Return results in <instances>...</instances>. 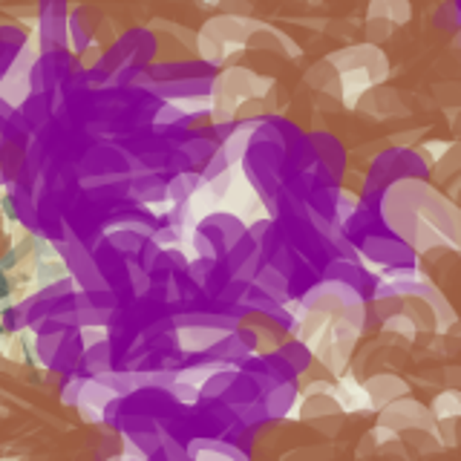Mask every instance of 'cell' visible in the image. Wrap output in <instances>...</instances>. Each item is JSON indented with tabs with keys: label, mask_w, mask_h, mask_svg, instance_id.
I'll return each instance as SVG.
<instances>
[{
	"label": "cell",
	"mask_w": 461,
	"mask_h": 461,
	"mask_svg": "<svg viewBox=\"0 0 461 461\" xmlns=\"http://www.w3.org/2000/svg\"><path fill=\"white\" fill-rule=\"evenodd\" d=\"M86 381H90V378H81V375H67L64 386H61V403H67V407H78Z\"/></svg>",
	"instance_id": "cell-20"
},
{
	"label": "cell",
	"mask_w": 461,
	"mask_h": 461,
	"mask_svg": "<svg viewBox=\"0 0 461 461\" xmlns=\"http://www.w3.org/2000/svg\"><path fill=\"white\" fill-rule=\"evenodd\" d=\"M254 355V349L240 338V331H228V335L208 352L211 360H222V364H245Z\"/></svg>",
	"instance_id": "cell-6"
},
{
	"label": "cell",
	"mask_w": 461,
	"mask_h": 461,
	"mask_svg": "<svg viewBox=\"0 0 461 461\" xmlns=\"http://www.w3.org/2000/svg\"><path fill=\"white\" fill-rule=\"evenodd\" d=\"M378 438H375V429H369L364 438H360V444H357V458H366V456H372L375 450H378Z\"/></svg>",
	"instance_id": "cell-23"
},
{
	"label": "cell",
	"mask_w": 461,
	"mask_h": 461,
	"mask_svg": "<svg viewBox=\"0 0 461 461\" xmlns=\"http://www.w3.org/2000/svg\"><path fill=\"white\" fill-rule=\"evenodd\" d=\"M444 381L453 389H461V366H447L444 369Z\"/></svg>",
	"instance_id": "cell-24"
},
{
	"label": "cell",
	"mask_w": 461,
	"mask_h": 461,
	"mask_svg": "<svg viewBox=\"0 0 461 461\" xmlns=\"http://www.w3.org/2000/svg\"><path fill=\"white\" fill-rule=\"evenodd\" d=\"M280 352L285 355L288 364L294 366L297 375H306L314 366V355L309 349V343H303V340H283L280 343Z\"/></svg>",
	"instance_id": "cell-15"
},
{
	"label": "cell",
	"mask_w": 461,
	"mask_h": 461,
	"mask_svg": "<svg viewBox=\"0 0 461 461\" xmlns=\"http://www.w3.org/2000/svg\"><path fill=\"white\" fill-rule=\"evenodd\" d=\"M263 398V389H259V384L251 378V375H245L242 369H240V375H237V381L230 384V389H228V395L222 398L228 407H245V403H254V401H259Z\"/></svg>",
	"instance_id": "cell-10"
},
{
	"label": "cell",
	"mask_w": 461,
	"mask_h": 461,
	"mask_svg": "<svg viewBox=\"0 0 461 461\" xmlns=\"http://www.w3.org/2000/svg\"><path fill=\"white\" fill-rule=\"evenodd\" d=\"M202 185H205V176H202V173H196V170L179 173V176L167 179V196L173 205H182V202L191 199Z\"/></svg>",
	"instance_id": "cell-11"
},
{
	"label": "cell",
	"mask_w": 461,
	"mask_h": 461,
	"mask_svg": "<svg viewBox=\"0 0 461 461\" xmlns=\"http://www.w3.org/2000/svg\"><path fill=\"white\" fill-rule=\"evenodd\" d=\"M312 427L317 429V432H323V436H338V432L343 429V412H338V415H326V418H317V421H312Z\"/></svg>",
	"instance_id": "cell-22"
},
{
	"label": "cell",
	"mask_w": 461,
	"mask_h": 461,
	"mask_svg": "<svg viewBox=\"0 0 461 461\" xmlns=\"http://www.w3.org/2000/svg\"><path fill=\"white\" fill-rule=\"evenodd\" d=\"M436 436L444 447H458L461 444V424L458 418H444L436 427Z\"/></svg>",
	"instance_id": "cell-21"
},
{
	"label": "cell",
	"mask_w": 461,
	"mask_h": 461,
	"mask_svg": "<svg viewBox=\"0 0 461 461\" xmlns=\"http://www.w3.org/2000/svg\"><path fill=\"white\" fill-rule=\"evenodd\" d=\"M115 398H119V395H115L110 386H104L98 378H90V381H86V386H84L81 403H78L84 421H101L104 412H107V407Z\"/></svg>",
	"instance_id": "cell-3"
},
{
	"label": "cell",
	"mask_w": 461,
	"mask_h": 461,
	"mask_svg": "<svg viewBox=\"0 0 461 461\" xmlns=\"http://www.w3.org/2000/svg\"><path fill=\"white\" fill-rule=\"evenodd\" d=\"M110 245L115 251H122L127 259H139L141 249H144V242H148L150 237H141L139 230H130V228H115L107 234Z\"/></svg>",
	"instance_id": "cell-13"
},
{
	"label": "cell",
	"mask_w": 461,
	"mask_h": 461,
	"mask_svg": "<svg viewBox=\"0 0 461 461\" xmlns=\"http://www.w3.org/2000/svg\"><path fill=\"white\" fill-rule=\"evenodd\" d=\"M254 292L259 294H266L271 300H277V303H292V280L285 277L283 271H277L271 263L263 266V271L257 274V280H254Z\"/></svg>",
	"instance_id": "cell-4"
},
{
	"label": "cell",
	"mask_w": 461,
	"mask_h": 461,
	"mask_svg": "<svg viewBox=\"0 0 461 461\" xmlns=\"http://www.w3.org/2000/svg\"><path fill=\"white\" fill-rule=\"evenodd\" d=\"M432 415H436V421L461 418V389H447V393H438L432 398Z\"/></svg>",
	"instance_id": "cell-17"
},
{
	"label": "cell",
	"mask_w": 461,
	"mask_h": 461,
	"mask_svg": "<svg viewBox=\"0 0 461 461\" xmlns=\"http://www.w3.org/2000/svg\"><path fill=\"white\" fill-rule=\"evenodd\" d=\"M300 398V389L294 384H280V386H274L271 393L263 395L266 401V410L271 418H285V415H294V407H300L297 403Z\"/></svg>",
	"instance_id": "cell-7"
},
{
	"label": "cell",
	"mask_w": 461,
	"mask_h": 461,
	"mask_svg": "<svg viewBox=\"0 0 461 461\" xmlns=\"http://www.w3.org/2000/svg\"><path fill=\"white\" fill-rule=\"evenodd\" d=\"M225 335L228 331L222 329H176L179 349L185 355H208Z\"/></svg>",
	"instance_id": "cell-5"
},
{
	"label": "cell",
	"mask_w": 461,
	"mask_h": 461,
	"mask_svg": "<svg viewBox=\"0 0 461 461\" xmlns=\"http://www.w3.org/2000/svg\"><path fill=\"white\" fill-rule=\"evenodd\" d=\"M381 329L386 331H393V338H403V340H410V343H415L418 340V326L410 321L407 314H395V317H389V321H384L381 323Z\"/></svg>",
	"instance_id": "cell-19"
},
{
	"label": "cell",
	"mask_w": 461,
	"mask_h": 461,
	"mask_svg": "<svg viewBox=\"0 0 461 461\" xmlns=\"http://www.w3.org/2000/svg\"><path fill=\"white\" fill-rule=\"evenodd\" d=\"M403 314L418 326V331H438V321L436 312L424 300V297H407V306H403Z\"/></svg>",
	"instance_id": "cell-14"
},
{
	"label": "cell",
	"mask_w": 461,
	"mask_h": 461,
	"mask_svg": "<svg viewBox=\"0 0 461 461\" xmlns=\"http://www.w3.org/2000/svg\"><path fill=\"white\" fill-rule=\"evenodd\" d=\"M381 427H389L395 432H407V429L436 432L438 421H436V415H432V410H427L424 403H418L412 398H398L381 410Z\"/></svg>",
	"instance_id": "cell-1"
},
{
	"label": "cell",
	"mask_w": 461,
	"mask_h": 461,
	"mask_svg": "<svg viewBox=\"0 0 461 461\" xmlns=\"http://www.w3.org/2000/svg\"><path fill=\"white\" fill-rule=\"evenodd\" d=\"M338 412H343V407L335 395H309V398H303V403L294 410V418L312 424V421H317V418L338 415Z\"/></svg>",
	"instance_id": "cell-8"
},
{
	"label": "cell",
	"mask_w": 461,
	"mask_h": 461,
	"mask_svg": "<svg viewBox=\"0 0 461 461\" xmlns=\"http://www.w3.org/2000/svg\"><path fill=\"white\" fill-rule=\"evenodd\" d=\"M237 375H240V369L234 364H225L222 369H216L205 381V386H202V398H205V401H222L228 395L230 384L237 381Z\"/></svg>",
	"instance_id": "cell-12"
},
{
	"label": "cell",
	"mask_w": 461,
	"mask_h": 461,
	"mask_svg": "<svg viewBox=\"0 0 461 461\" xmlns=\"http://www.w3.org/2000/svg\"><path fill=\"white\" fill-rule=\"evenodd\" d=\"M401 438L418 456H432V453L444 450V444L438 441V436H436V432H429V429H407V432H401Z\"/></svg>",
	"instance_id": "cell-16"
},
{
	"label": "cell",
	"mask_w": 461,
	"mask_h": 461,
	"mask_svg": "<svg viewBox=\"0 0 461 461\" xmlns=\"http://www.w3.org/2000/svg\"><path fill=\"white\" fill-rule=\"evenodd\" d=\"M364 389H366V395H369L372 410L381 412L393 401L407 398L410 384L403 381V378H398V375H393V372H375V375H369V378L364 381Z\"/></svg>",
	"instance_id": "cell-2"
},
{
	"label": "cell",
	"mask_w": 461,
	"mask_h": 461,
	"mask_svg": "<svg viewBox=\"0 0 461 461\" xmlns=\"http://www.w3.org/2000/svg\"><path fill=\"white\" fill-rule=\"evenodd\" d=\"M81 366L86 375H93V378H98V375H104L113 369V340H101L95 346H86L84 349V360Z\"/></svg>",
	"instance_id": "cell-9"
},
{
	"label": "cell",
	"mask_w": 461,
	"mask_h": 461,
	"mask_svg": "<svg viewBox=\"0 0 461 461\" xmlns=\"http://www.w3.org/2000/svg\"><path fill=\"white\" fill-rule=\"evenodd\" d=\"M237 412V421L245 427V429H254L263 421H268V410H266V401H254V403H245V407H234Z\"/></svg>",
	"instance_id": "cell-18"
}]
</instances>
